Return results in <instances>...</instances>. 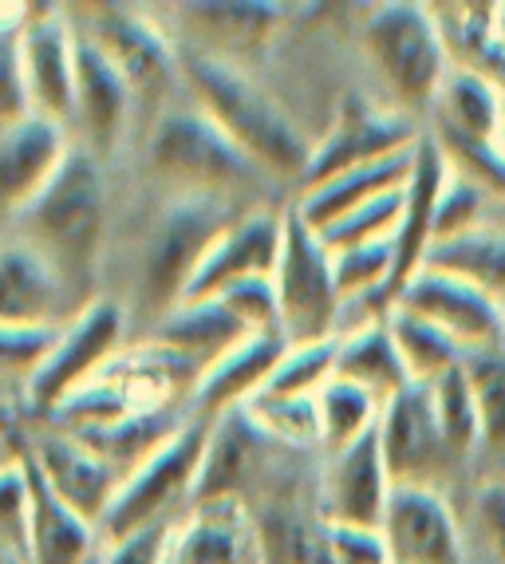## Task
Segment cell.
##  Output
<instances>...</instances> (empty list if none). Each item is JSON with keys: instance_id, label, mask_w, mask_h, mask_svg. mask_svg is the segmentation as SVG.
I'll list each match as a JSON object with an SVG mask.
<instances>
[{"instance_id": "bcb514c9", "label": "cell", "mask_w": 505, "mask_h": 564, "mask_svg": "<svg viewBox=\"0 0 505 564\" xmlns=\"http://www.w3.org/2000/svg\"><path fill=\"white\" fill-rule=\"evenodd\" d=\"M170 536H174V525L147 529V533L111 541V545H107V561L104 564H166Z\"/></svg>"}, {"instance_id": "2e32d148", "label": "cell", "mask_w": 505, "mask_h": 564, "mask_svg": "<svg viewBox=\"0 0 505 564\" xmlns=\"http://www.w3.org/2000/svg\"><path fill=\"white\" fill-rule=\"evenodd\" d=\"M84 308L32 245H0V328H67Z\"/></svg>"}, {"instance_id": "ba28073f", "label": "cell", "mask_w": 505, "mask_h": 564, "mask_svg": "<svg viewBox=\"0 0 505 564\" xmlns=\"http://www.w3.org/2000/svg\"><path fill=\"white\" fill-rule=\"evenodd\" d=\"M122 328H127V312L115 301L87 304L67 328H60L47 359L24 387V406L47 423L79 387L104 376V367L119 356Z\"/></svg>"}, {"instance_id": "816d5d0a", "label": "cell", "mask_w": 505, "mask_h": 564, "mask_svg": "<svg viewBox=\"0 0 505 564\" xmlns=\"http://www.w3.org/2000/svg\"><path fill=\"white\" fill-rule=\"evenodd\" d=\"M12 564H20V561H12Z\"/></svg>"}, {"instance_id": "44dd1931", "label": "cell", "mask_w": 505, "mask_h": 564, "mask_svg": "<svg viewBox=\"0 0 505 564\" xmlns=\"http://www.w3.org/2000/svg\"><path fill=\"white\" fill-rule=\"evenodd\" d=\"M166 564H265L257 513L245 501L194 506L174 525Z\"/></svg>"}, {"instance_id": "74e56055", "label": "cell", "mask_w": 505, "mask_h": 564, "mask_svg": "<svg viewBox=\"0 0 505 564\" xmlns=\"http://www.w3.org/2000/svg\"><path fill=\"white\" fill-rule=\"evenodd\" d=\"M462 364H466V359H462ZM431 403H434V419H439V426H442V438H447L454 458H466L470 451L482 446V434H477V406H474V391H470L466 367H454L450 376L434 379Z\"/></svg>"}, {"instance_id": "d6a6232c", "label": "cell", "mask_w": 505, "mask_h": 564, "mask_svg": "<svg viewBox=\"0 0 505 564\" xmlns=\"http://www.w3.org/2000/svg\"><path fill=\"white\" fill-rule=\"evenodd\" d=\"M387 328H391V336H395V348H399L407 376L419 387H431L434 379L450 376V371L462 367V359H466V351H462L454 339L442 336L434 324L419 321V316L407 308H391Z\"/></svg>"}, {"instance_id": "3957f363", "label": "cell", "mask_w": 505, "mask_h": 564, "mask_svg": "<svg viewBox=\"0 0 505 564\" xmlns=\"http://www.w3.org/2000/svg\"><path fill=\"white\" fill-rule=\"evenodd\" d=\"M359 44L375 76L384 79L391 99L407 111L431 107L447 76L454 72L442 24L427 4L395 0V4L372 9L359 29Z\"/></svg>"}, {"instance_id": "7402d4cb", "label": "cell", "mask_w": 505, "mask_h": 564, "mask_svg": "<svg viewBox=\"0 0 505 564\" xmlns=\"http://www.w3.org/2000/svg\"><path fill=\"white\" fill-rule=\"evenodd\" d=\"M179 17L194 40L190 52L234 64V56H253L277 36L284 9L261 0H209V4H179Z\"/></svg>"}, {"instance_id": "7dc6e473", "label": "cell", "mask_w": 505, "mask_h": 564, "mask_svg": "<svg viewBox=\"0 0 505 564\" xmlns=\"http://www.w3.org/2000/svg\"><path fill=\"white\" fill-rule=\"evenodd\" d=\"M477 518H482V529H486L497 561L505 564V486L482 489V498H477Z\"/></svg>"}, {"instance_id": "7bdbcfd3", "label": "cell", "mask_w": 505, "mask_h": 564, "mask_svg": "<svg viewBox=\"0 0 505 564\" xmlns=\"http://www.w3.org/2000/svg\"><path fill=\"white\" fill-rule=\"evenodd\" d=\"M60 328H0V379L24 383L40 371Z\"/></svg>"}, {"instance_id": "4316f807", "label": "cell", "mask_w": 505, "mask_h": 564, "mask_svg": "<svg viewBox=\"0 0 505 564\" xmlns=\"http://www.w3.org/2000/svg\"><path fill=\"white\" fill-rule=\"evenodd\" d=\"M415 147H419V142H415ZM415 147L402 154H391V159L367 162V166L336 174V178L316 189H304V194L292 202V209L300 214L304 226L320 234V229H327L332 221L352 214V209L367 206V202H375V198H387V194L407 186V178H411V170H415Z\"/></svg>"}, {"instance_id": "c3c4849f", "label": "cell", "mask_w": 505, "mask_h": 564, "mask_svg": "<svg viewBox=\"0 0 505 564\" xmlns=\"http://www.w3.org/2000/svg\"><path fill=\"white\" fill-rule=\"evenodd\" d=\"M497 44L505 47V4H497Z\"/></svg>"}, {"instance_id": "6da1fadb", "label": "cell", "mask_w": 505, "mask_h": 564, "mask_svg": "<svg viewBox=\"0 0 505 564\" xmlns=\"http://www.w3.org/2000/svg\"><path fill=\"white\" fill-rule=\"evenodd\" d=\"M179 76L194 95L197 111H206L217 122V131L234 142L265 178L304 182L316 142L304 139L289 111L253 84L241 67L182 47Z\"/></svg>"}, {"instance_id": "5b68a950", "label": "cell", "mask_w": 505, "mask_h": 564, "mask_svg": "<svg viewBox=\"0 0 505 564\" xmlns=\"http://www.w3.org/2000/svg\"><path fill=\"white\" fill-rule=\"evenodd\" d=\"M147 162L179 194L245 202L269 182L197 107H179L154 122Z\"/></svg>"}, {"instance_id": "cb8c5ba5", "label": "cell", "mask_w": 505, "mask_h": 564, "mask_svg": "<svg viewBox=\"0 0 505 564\" xmlns=\"http://www.w3.org/2000/svg\"><path fill=\"white\" fill-rule=\"evenodd\" d=\"M269 451L272 443L245 411H229L222 419H214L206 462H202V478H197L194 489V506L241 501V489H249V481L257 478Z\"/></svg>"}, {"instance_id": "4fadbf2b", "label": "cell", "mask_w": 505, "mask_h": 564, "mask_svg": "<svg viewBox=\"0 0 505 564\" xmlns=\"http://www.w3.org/2000/svg\"><path fill=\"white\" fill-rule=\"evenodd\" d=\"M395 481L387 474L379 434H367L364 443L347 446L340 454H327L320 474L316 513L324 525H352V529H379L391 506Z\"/></svg>"}, {"instance_id": "f1b7e54d", "label": "cell", "mask_w": 505, "mask_h": 564, "mask_svg": "<svg viewBox=\"0 0 505 564\" xmlns=\"http://www.w3.org/2000/svg\"><path fill=\"white\" fill-rule=\"evenodd\" d=\"M442 139L470 142V147H497L505 127V99L490 76L477 67H454L442 84L439 99Z\"/></svg>"}, {"instance_id": "ac0fdd59", "label": "cell", "mask_w": 505, "mask_h": 564, "mask_svg": "<svg viewBox=\"0 0 505 564\" xmlns=\"http://www.w3.org/2000/svg\"><path fill=\"white\" fill-rule=\"evenodd\" d=\"M72 147L64 139V127L47 119L12 122L0 131V221L9 217H24L32 202L47 189V182L56 178L60 166L67 162Z\"/></svg>"}, {"instance_id": "e575fe53", "label": "cell", "mask_w": 505, "mask_h": 564, "mask_svg": "<svg viewBox=\"0 0 505 564\" xmlns=\"http://www.w3.org/2000/svg\"><path fill=\"white\" fill-rule=\"evenodd\" d=\"M272 446L289 451H312L320 446V399H289V395H257L241 406Z\"/></svg>"}, {"instance_id": "d4e9b609", "label": "cell", "mask_w": 505, "mask_h": 564, "mask_svg": "<svg viewBox=\"0 0 505 564\" xmlns=\"http://www.w3.org/2000/svg\"><path fill=\"white\" fill-rule=\"evenodd\" d=\"M24 474H29V545L20 564H87L95 553L99 529L87 518H79L67 501L56 498L36 462L24 451Z\"/></svg>"}, {"instance_id": "484cf974", "label": "cell", "mask_w": 505, "mask_h": 564, "mask_svg": "<svg viewBox=\"0 0 505 564\" xmlns=\"http://www.w3.org/2000/svg\"><path fill=\"white\" fill-rule=\"evenodd\" d=\"M284 351H289V339L284 336H249L241 348H234L222 364H214L206 376H202L190 411H194L197 419H209V423H214L222 414L249 406L253 399L269 387L272 371H277V364L284 359Z\"/></svg>"}, {"instance_id": "603a6c76", "label": "cell", "mask_w": 505, "mask_h": 564, "mask_svg": "<svg viewBox=\"0 0 505 564\" xmlns=\"http://www.w3.org/2000/svg\"><path fill=\"white\" fill-rule=\"evenodd\" d=\"M131 87L115 72L111 59L99 52L87 36L75 44V107L72 119L79 122L92 154H107L119 142L131 111Z\"/></svg>"}, {"instance_id": "8fae6325", "label": "cell", "mask_w": 505, "mask_h": 564, "mask_svg": "<svg viewBox=\"0 0 505 564\" xmlns=\"http://www.w3.org/2000/svg\"><path fill=\"white\" fill-rule=\"evenodd\" d=\"M375 434H379V451H384L395 489H439L450 462H459L434 419L431 387L415 383L402 395H395L379 414Z\"/></svg>"}, {"instance_id": "9c48e42d", "label": "cell", "mask_w": 505, "mask_h": 564, "mask_svg": "<svg viewBox=\"0 0 505 564\" xmlns=\"http://www.w3.org/2000/svg\"><path fill=\"white\" fill-rule=\"evenodd\" d=\"M419 139L422 134L415 131V122L407 119V115L379 111L375 104H367L364 95L347 91L336 107L332 131L324 134V142H316V154H312L309 174L300 182V194L324 186V182H332L336 174L367 166V162L411 151Z\"/></svg>"}, {"instance_id": "277c9868", "label": "cell", "mask_w": 505, "mask_h": 564, "mask_svg": "<svg viewBox=\"0 0 505 564\" xmlns=\"http://www.w3.org/2000/svg\"><path fill=\"white\" fill-rule=\"evenodd\" d=\"M249 209L229 198H206V194H179L162 209L142 249L139 292L154 316H166L186 301V289L202 269L206 253L241 221Z\"/></svg>"}, {"instance_id": "e0dca14e", "label": "cell", "mask_w": 505, "mask_h": 564, "mask_svg": "<svg viewBox=\"0 0 505 564\" xmlns=\"http://www.w3.org/2000/svg\"><path fill=\"white\" fill-rule=\"evenodd\" d=\"M284 241V209H249L214 245L186 289V301H214L234 284L277 273Z\"/></svg>"}, {"instance_id": "52a82bcc", "label": "cell", "mask_w": 505, "mask_h": 564, "mask_svg": "<svg viewBox=\"0 0 505 564\" xmlns=\"http://www.w3.org/2000/svg\"><path fill=\"white\" fill-rule=\"evenodd\" d=\"M272 284H277L281 332L289 344H320L340 336L344 296L336 284V264L316 229L304 226L292 206H284V241Z\"/></svg>"}, {"instance_id": "ee69618b", "label": "cell", "mask_w": 505, "mask_h": 564, "mask_svg": "<svg viewBox=\"0 0 505 564\" xmlns=\"http://www.w3.org/2000/svg\"><path fill=\"white\" fill-rule=\"evenodd\" d=\"M482 206H486V189L477 186V182H470L466 174L450 178L439 198V217H434V245L454 241V237L482 226Z\"/></svg>"}, {"instance_id": "7a4b0ae2", "label": "cell", "mask_w": 505, "mask_h": 564, "mask_svg": "<svg viewBox=\"0 0 505 564\" xmlns=\"http://www.w3.org/2000/svg\"><path fill=\"white\" fill-rule=\"evenodd\" d=\"M24 245L44 257L79 304H95V269L107 234V182L92 151H72L60 174L20 217Z\"/></svg>"}, {"instance_id": "4dcf8cb0", "label": "cell", "mask_w": 505, "mask_h": 564, "mask_svg": "<svg viewBox=\"0 0 505 564\" xmlns=\"http://www.w3.org/2000/svg\"><path fill=\"white\" fill-rule=\"evenodd\" d=\"M422 269H439L447 276L474 284L477 292L494 296L505 308V229L477 226L454 241H439L427 253Z\"/></svg>"}, {"instance_id": "83f0119b", "label": "cell", "mask_w": 505, "mask_h": 564, "mask_svg": "<svg viewBox=\"0 0 505 564\" xmlns=\"http://www.w3.org/2000/svg\"><path fill=\"white\" fill-rule=\"evenodd\" d=\"M245 339H249L245 324L222 301H182L154 324V344L182 356L202 376L234 348H241Z\"/></svg>"}, {"instance_id": "f907efd6", "label": "cell", "mask_w": 505, "mask_h": 564, "mask_svg": "<svg viewBox=\"0 0 505 564\" xmlns=\"http://www.w3.org/2000/svg\"><path fill=\"white\" fill-rule=\"evenodd\" d=\"M12 561H17V556H9L4 549H0V564H12Z\"/></svg>"}, {"instance_id": "f6af8a7d", "label": "cell", "mask_w": 505, "mask_h": 564, "mask_svg": "<svg viewBox=\"0 0 505 564\" xmlns=\"http://www.w3.org/2000/svg\"><path fill=\"white\" fill-rule=\"evenodd\" d=\"M327 545H332V564H391L379 529L327 525Z\"/></svg>"}, {"instance_id": "5bb4252c", "label": "cell", "mask_w": 505, "mask_h": 564, "mask_svg": "<svg viewBox=\"0 0 505 564\" xmlns=\"http://www.w3.org/2000/svg\"><path fill=\"white\" fill-rule=\"evenodd\" d=\"M92 12L95 17L87 40L111 59L115 72L131 87V95L154 99L174 84L182 52L154 29V20H147L135 9H122V4H99Z\"/></svg>"}, {"instance_id": "1f68e13d", "label": "cell", "mask_w": 505, "mask_h": 564, "mask_svg": "<svg viewBox=\"0 0 505 564\" xmlns=\"http://www.w3.org/2000/svg\"><path fill=\"white\" fill-rule=\"evenodd\" d=\"M265 564H332L327 525L320 513H304L297 506H269L257 513Z\"/></svg>"}, {"instance_id": "f546056e", "label": "cell", "mask_w": 505, "mask_h": 564, "mask_svg": "<svg viewBox=\"0 0 505 564\" xmlns=\"http://www.w3.org/2000/svg\"><path fill=\"white\" fill-rule=\"evenodd\" d=\"M336 379L344 383H356L359 391L375 399L379 406H387L395 395H402L411 383L402 356L395 348V336L387 328V321L364 324L356 332H344L340 336V351H336Z\"/></svg>"}, {"instance_id": "8d00e7d4", "label": "cell", "mask_w": 505, "mask_h": 564, "mask_svg": "<svg viewBox=\"0 0 505 564\" xmlns=\"http://www.w3.org/2000/svg\"><path fill=\"white\" fill-rule=\"evenodd\" d=\"M336 339H320V344H289L284 359L272 371L269 387L261 395H289V399H316L332 379H336Z\"/></svg>"}, {"instance_id": "7c38bea8", "label": "cell", "mask_w": 505, "mask_h": 564, "mask_svg": "<svg viewBox=\"0 0 505 564\" xmlns=\"http://www.w3.org/2000/svg\"><path fill=\"white\" fill-rule=\"evenodd\" d=\"M75 44L79 36L67 24L64 9H29L20 29V67L29 111L64 127L75 107Z\"/></svg>"}, {"instance_id": "ffe728a7", "label": "cell", "mask_w": 505, "mask_h": 564, "mask_svg": "<svg viewBox=\"0 0 505 564\" xmlns=\"http://www.w3.org/2000/svg\"><path fill=\"white\" fill-rule=\"evenodd\" d=\"M450 182V159L439 139L422 134L415 147V170L402 189V217L395 229V273H391V301H399L402 284L422 269L434 245V217H439V198Z\"/></svg>"}, {"instance_id": "d6986e66", "label": "cell", "mask_w": 505, "mask_h": 564, "mask_svg": "<svg viewBox=\"0 0 505 564\" xmlns=\"http://www.w3.org/2000/svg\"><path fill=\"white\" fill-rule=\"evenodd\" d=\"M391 564H462V536L439 489H395L379 525Z\"/></svg>"}, {"instance_id": "836d02e7", "label": "cell", "mask_w": 505, "mask_h": 564, "mask_svg": "<svg viewBox=\"0 0 505 564\" xmlns=\"http://www.w3.org/2000/svg\"><path fill=\"white\" fill-rule=\"evenodd\" d=\"M316 399H320V438H324L320 446H324L327 454L347 451V446L364 443L367 434L379 431L384 406L375 403L367 391H359L356 383L332 379Z\"/></svg>"}, {"instance_id": "60d3db41", "label": "cell", "mask_w": 505, "mask_h": 564, "mask_svg": "<svg viewBox=\"0 0 505 564\" xmlns=\"http://www.w3.org/2000/svg\"><path fill=\"white\" fill-rule=\"evenodd\" d=\"M214 301H222L225 308L234 312L249 336H284L281 301H277V284H272V276H257V281L234 284V289L214 296Z\"/></svg>"}, {"instance_id": "681fc988", "label": "cell", "mask_w": 505, "mask_h": 564, "mask_svg": "<svg viewBox=\"0 0 505 564\" xmlns=\"http://www.w3.org/2000/svg\"><path fill=\"white\" fill-rule=\"evenodd\" d=\"M497 154L505 159V127H502V139H497Z\"/></svg>"}, {"instance_id": "9a60e30c", "label": "cell", "mask_w": 505, "mask_h": 564, "mask_svg": "<svg viewBox=\"0 0 505 564\" xmlns=\"http://www.w3.org/2000/svg\"><path fill=\"white\" fill-rule=\"evenodd\" d=\"M29 458L36 462V470L44 481L56 489V498L87 518L95 529L107 518L115 494L122 486V474L111 462H104L87 443H79L64 426L44 423V431L29 434Z\"/></svg>"}, {"instance_id": "ab89813d", "label": "cell", "mask_w": 505, "mask_h": 564, "mask_svg": "<svg viewBox=\"0 0 505 564\" xmlns=\"http://www.w3.org/2000/svg\"><path fill=\"white\" fill-rule=\"evenodd\" d=\"M24 12L12 9L0 17V131L12 122L29 119V91H24V67H20V29H24Z\"/></svg>"}, {"instance_id": "b9f144b4", "label": "cell", "mask_w": 505, "mask_h": 564, "mask_svg": "<svg viewBox=\"0 0 505 564\" xmlns=\"http://www.w3.org/2000/svg\"><path fill=\"white\" fill-rule=\"evenodd\" d=\"M29 545V474L24 462L0 466V549L24 561Z\"/></svg>"}, {"instance_id": "8992f818", "label": "cell", "mask_w": 505, "mask_h": 564, "mask_svg": "<svg viewBox=\"0 0 505 564\" xmlns=\"http://www.w3.org/2000/svg\"><path fill=\"white\" fill-rule=\"evenodd\" d=\"M209 431H214L209 419L190 414V423L122 481L107 518L99 521V536L107 545L122 541V536L147 533V529L179 525L186 518L194 509V489L202 478V462H206Z\"/></svg>"}, {"instance_id": "d590c367", "label": "cell", "mask_w": 505, "mask_h": 564, "mask_svg": "<svg viewBox=\"0 0 505 564\" xmlns=\"http://www.w3.org/2000/svg\"><path fill=\"white\" fill-rule=\"evenodd\" d=\"M466 379L477 406V434L482 446L505 458V348L466 356Z\"/></svg>"}, {"instance_id": "30bf717a", "label": "cell", "mask_w": 505, "mask_h": 564, "mask_svg": "<svg viewBox=\"0 0 505 564\" xmlns=\"http://www.w3.org/2000/svg\"><path fill=\"white\" fill-rule=\"evenodd\" d=\"M395 308L415 312L419 321L434 324L442 336H450L466 356L474 351L505 348V308L477 292L474 284L447 276L439 269H419L411 281L402 284Z\"/></svg>"}, {"instance_id": "f35d334b", "label": "cell", "mask_w": 505, "mask_h": 564, "mask_svg": "<svg viewBox=\"0 0 505 564\" xmlns=\"http://www.w3.org/2000/svg\"><path fill=\"white\" fill-rule=\"evenodd\" d=\"M402 189H395L387 198L367 202V206L352 209V214H344L340 221H332L327 229H320V241L327 245V253H344V249H356V245L391 241L402 217Z\"/></svg>"}]
</instances>
